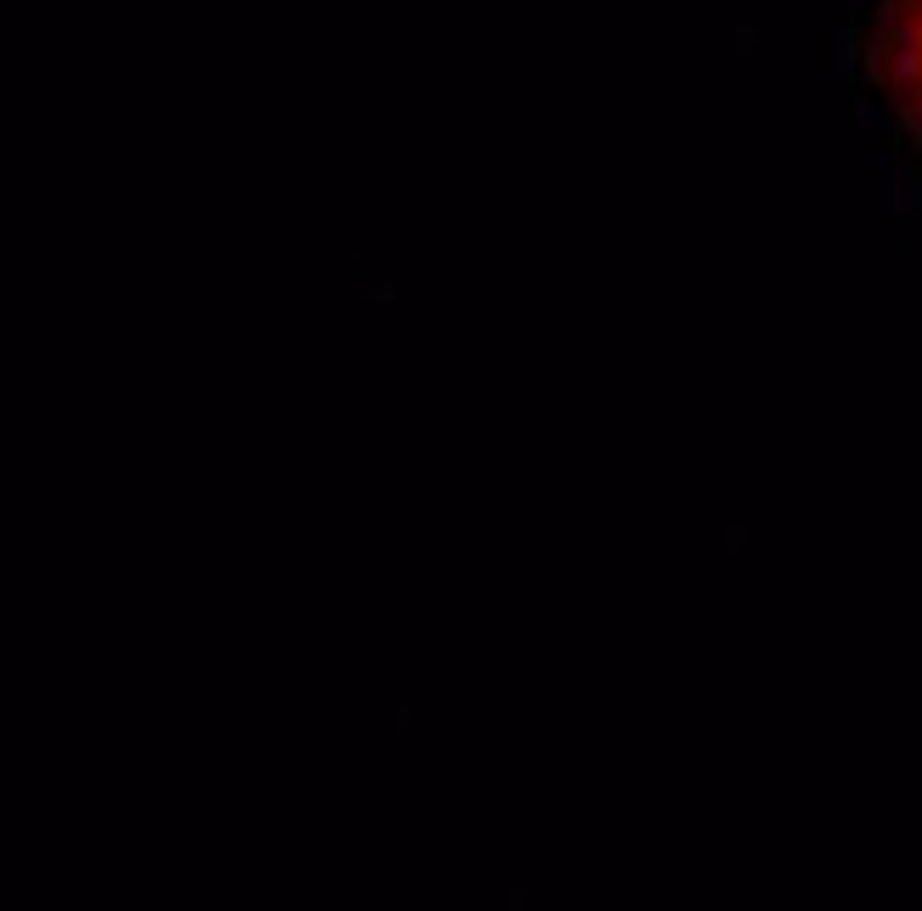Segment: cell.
Listing matches in <instances>:
<instances>
[{
	"label": "cell",
	"instance_id": "obj_1",
	"mask_svg": "<svg viewBox=\"0 0 922 911\" xmlns=\"http://www.w3.org/2000/svg\"><path fill=\"white\" fill-rule=\"evenodd\" d=\"M883 74H888V91H894L900 114L911 119V131L922 142V0H894L888 6Z\"/></svg>",
	"mask_w": 922,
	"mask_h": 911
}]
</instances>
